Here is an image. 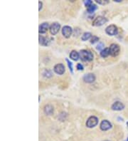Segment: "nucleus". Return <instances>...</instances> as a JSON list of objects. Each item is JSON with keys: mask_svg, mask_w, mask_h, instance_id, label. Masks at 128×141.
I'll use <instances>...</instances> for the list:
<instances>
[{"mask_svg": "<svg viewBox=\"0 0 128 141\" xmlns=\"http://www.w3.org/2000/svg\"><path fill=\"white\" fill-rule=\"evenodd\" d=\"M98 41H99V38L98 37L93 36V37L91 38V44H95V43H96L97 42H98Z\"/></svg>", "mask_w": 128, "mask_h": 141, "instance_id": "nucleus-19", "label": "nucleus"}, {"mask_svg": "<svg viewBox=\"0 0 128 141\" xmlns=\"http://www.w3.org/2000/svg\"><path fill=\"white\" fill-rule=\"evenodd\" d=\"M105 141H107V140H105Z\"/></svg>", "mask_w": 128, "mask_h": 141, "instance_id": "nucleus-29", "label": "nucleus"}, {"mask_svg": "<svg viewBox=\"0 0 128 141\" xmlns=\"http://www.w3.org/2000/svg\"><path fill=\"white\" fill-rule=\"evenodd\" d=\"M127 125H128V122H127Z\"/></svg>", "mask_w": 128, "mask_h": 141, "instance_id": "nucleus-28", "label": "nucleus"}, {"mask_svg": "<svg viewBox=\"0 0 128 141\" xmlns=\"http://www.w3.org/2000/svg\"><path fill=\"white\" fill-rule=\"evenodd\" d=\"M107 21V20L106 18L103 17H98L97 18H95V19L93 22V26H102L104 24H105Z\"/></svg>", "mask_w": 128, "mask_h": 141, "instance_id": "nucleus-5", "label": "nucleus"}, {"mask_svg": "<svg viewBox=\"0 0 128 141\" xmlns=\"http://www.w3.org/2000/svg\"><path fill=\"white\" fill-rule=\"evenodd\" d=\"M98 123V118L95 116L90 117L86 122V126L88 128H93Z\"/></svg>", "mask_w": 128, "mask_h": 141, "instance_id": "nucleus-3", "label": "nucleus"}, {"mask_svg": "<svg viewBox=\"0 0 128 141\" xmlns=\"http://www.w3.org/2000/svg\"><path fill=\"white\" fill-rule=\"evenodd\" d=\"M38 4H39V8H38V10L40 11V10H41V9L42 8V2H38Z\"/></svg>", "mask_w": 128, "mask_h": 141, "instance_id": "nucleus-26", "label": "nucleus"}, {"mask_svg": "<svg viewBox=\"0 0 128 141\" xmlns=\"http://www.w3.org/2000/svg\"><path fill=\"white\" fill-rule=\"evenodd\" d=\"M77 68H78V70H83V66L81 64V63H78V64L77 65Z\"/></svg>", "mask_w": 128, "mask_h": 141, "instance_id": "nucleus-25", "label": "nucleus"}, {"mask_svg": "<svg viewBox=\"0 0 128 141\" xmlns=\"http://www.w3.org/2000/svg\"><path fill=\"white\" fill-rule=\"evenodd\" d=\"M98 4H107L108 3V1H103V0H97L96 1Z\"/></svg>", "mask_w": 128, "mask_h": 141, "instance_id": "nucleus-23", "label": "nucleus"}, {"mask_svg": "<svg viewBox=\"0 0 128 141\" xmlns=\"http://www.w3.org/2000/svg\"><path fill=\"white\" fill-rule=\"evenodd\" d=\"M125 141H128V138H127V140H125Z\"/></svg>", "mask_w": 128, "mask_h": 141, "instance_id": "nucleus-27", "label": "nucleus"}, {"mask_svg": "<svg viewBox=\"0 0 128 141\" xmlns=\"http://www.w3.org/2000/svg\"><path fill=\"white\" fill-rule=\"evenodd\" d=\"M96 9H97V6L95 5V4H92V5H91L90 7H88L87 8V11H88V13H91H91L94 12Z\"/></svg>", "mask_w": 128, "mask_h": 141, "instance_id": "nucleus-17", "label": "nucleus"}, {"mask_svg": "<svg viewBox=\"0 0 128 141\" xmlns=\"http://www.w3.org/2000/svg\"><path fill=\"white\" fill-rule=\"evenodd\" d=\"M80 58L83 61H91L93 59V55L91 51L87 50H82L80 51Z\"/></svg>", "mask_w": 128, "mask_h": 141, "instance_id": "nucleus-1", "label": "nucleus"}, {"mask_svg": "<svg viewBox=\"0 0 128 141\" xmlns=\"http://www.w3.org/2000/svg\"><path fill=\"white\" fill-rule=\"evenodd\" d=\"M117 31H118V29L115 25H110L105 29V32L110 36H115L117 33Z\"/></svg>", "mask_w": 128, "mask_h": 141, "instance_id": "nucleus-4", "label": "nucleus"}, {"mask_svg": "<svg viewBox=\"0 0 128 141\" xmlns=\"http://www.w3.org/2000/svg\"><path fill=\"white\" fill-rule=\"evenodd\" d=\"M100 129L103 131H105V130H107L111 128L112 125L111 123L107 120H104L101 122L100 123Z\"/></svg>", "mask_w": 128, "mask_h": 141, "instance_id": "nucleus-9", "label": "nucleus"}, {"mask_svg": "<svg viewBox=\"0 0 128 141\" xmlns=\"http://www.w3.org/2000/svg\"><path fill=\"white\" fill-rule=\"evenodd\" d=\"M110 55V50L108 48H106L105 49L102 50L100 52V56L103 58H106L107 56H108Z\"/></svg>", "mask_w": 128, "mask_h": 141, "instance_id": "nucleus-16", "label": "nucleus"}, {"mask_svg": "<svg viewBox=\"0 0 128 141\" xmlns=\"http://www.w3.org/2000/svg\"><path fill=\"white\" fill-rule=\"evenodd\" d=\"M84 4L87 7V8H88V7H90L91 5L93 4V2H92V1H91V0H87V1L84 2Z\"/></svg>", "mask_w": 128, "mask_h": 141, "instance_id": "nucleus-21", "label": "nucleus"}, {"mask_svg": "<svg viewBox=\"0 0 128 141\" xmlns=\"http://www.w3.org/2000/svg\"><path fill=\"white\" fill-rule=\"evenodd\" d=\"M66 61L68 63V67H69V68H70L71 73H73V64H72V63L70 62L68 59H66Z\"/></svg>", "mask_w": 128, "mask_h": 141, "instance_id": "nucleus-20", "label": "nucleus"}, {"mask_svg": "<svg viewBox=\"0 0 128 141\" xmlns=\"http://www.w3.org/2000/svg\"><path fill=\"white\" fill-rule=\"evenodd\" d=\"M49 24L48 23H43L39 26V33H44L47 31V30L49 29Z\"/></svg>", "mask_w": 128, "mask_h": 141, "instance_id": "nucleus-12", "label": "nucleus"}, {"mask_svg": "<svg viewBox=\"0 0 128 141\" xmlns=\"http://www.w3.org/2000/svg\"><path fill=\"white\" fill-rule=\"evenodd\" d=\"M104 47V44L103 43H99L98 45L97 46V49L98 50H101Z\"/></svg>", "mask_w": 128, "mask_h": 141, "instance_id": "nucleus-24", "label": "nucleus"}, {"mask_svg": "<svg viewBox=\"0 0 128 141\" xmlns=\"http://www.w3.org/2000/svg\"><path fill=\"white\" fill-rule=\"evenodd\" d=\"M44 75L46 76V77H51V72L50 71V70H45V72L44 73Z\"/></svg>", "mask_w": 128, "mask_h": 141, "instance_id": "nucleus-22", "label": "nucleus"}, {"mask_svg": "<svg viewBox=\"0 0 128 141\" xmlns=\"http://www.w3.org/2000/svg\"><path fill=\"white\" fill-rule=\"evenodd\" d=\"M124 108V104L121 103L120 101H117L115 103L112 104V109L114 111H122Z\"/></svg>", "mask_w": 128, "mask_h": 141, "instance_id": "nucleus-11", "label": "nucleus"}, {"mask_svg": "<svg viewBox=\"0 0 128 141\" xmlns=\"http://www.w3.org/2000/svg\"><path fill=\"white\" fill-rule=\"evenodd\" d=\"M95 80V75L93 74H88L83 76V81L86 83H93Z\"/></svg>", "mask_w": 128, "mask_h": 141, "instance_id": "nucleus-10", "label": "nucleus"}, {"mask_svg": "<svg viewBox=\"0 0 128 141\" xmlns=\"http://www.w3.org/2000/svg\"><path fill=\"white\" fill-rule=\"evenodd\" d=\"M109 50H110V54L112 56H116L120 53V48L119 45L115 44H112L110 46Z\"/></svg>", "mask_w": 128, "mask_h": 141, "instance_id": "nucleus-2", "label": "nucleus"}, {"mask_svg": "<svg viewBox=\"0 0 128 141\" xmlns=\"http://www.w3.org/2000/svg\"><path fill=\"white\" fill-rule=\"evenodd\" d=\"M72 31H73V30L71 29V27L69 26H63V28L62 29L63 35L66 38L70 37V35L72 34Z\"/></svg>", "mask_w": 128, "mask_h": 141, "instance_id": "nucleus-8", "label": "nucleus"}, {"mask_svg": "<svg viewBox=\"0 0 128 141\" xmlns=\"http://www.w3.org/2000/svg\"><path fill=\"white\" fill-rule=\"evenodd\" d=\"M70 58L73 61H78L80 58V54L76 51H72L70 54Z\"/></svg>", "mask_w": 128, "mask_h": 141, "instance_id": "nucleus-14", "label": "nucleus"}, {"mask_svg": "<svg viewBox=\"0 0 128 141\" xmlns=\"http://www.w3.org/2000/svg\"><path fill=\"white\" fill-rule=\"evenodd\" d=\"M49 41L47 38L39 36V43H40V44L44 45V46H47L49 44Z\"/></svg>", "mask_w": 128, "mask_h": 141, "instance_id": "nucleus-15", "label": "nucleus"}, {"mask_svg": "<svg viewBox=\"0 0 128 141\" xmlns=\"http://www.w3.org/2000/svg\"><path fill=\"white\" fill-rule=\"evenodd\" d=\"M60 28H61V25L59 24L58 23L55 22V23H54L53 24L50 26V32H51V33L52 35H56V34L59 31Z\"/></svg>", "mask_w": 128, "mask_h": 141, "instance_id": "nucleus-6", "label": "nucleus"}, {"mask_svg": "<svg viewBox=\"0 0 128 141\" xmlns=\"http://www.w3.org/2000/svg\"><path fill=\"white\" fill-rule=\"evenodd\" d=\"M44 112L46 115L50 116L54 113V108L51 105H46L44 107Z\"/></svg>", "mask_w": 128, "mask_h": 141, "instance_id": "nucleus-13", "label": "nucleus"}, {"mask_svg": "<svg viewBox=\"0 0 128 141\" xmlns=\"http://www.w3.org/2000/svg\"><path fill=\"white\" fill-rule=\"evenodd\" d=\"M54 71L59 75H62L65 72V66L62 63H58L56 64L54 66Z\"/></svg>", "mask_w": 128, "mask_h": 141, "instance_id": "nucleus-7", "label": "nucleus"}, {"mask_svg": "<svg viewBox=\"0 0 128 141\" xmlns=\"http://www.w3.org/2000/svg\"><path fill=\"white\" fill-rule=\"evenodd\" d=\"M91 37H92V35H91V33L90 32H86V33H83V35L82 36L81 39H82L83 41H87L89 39H91Z\"/></svg>", "mask_w": 128, "mask_h": 141, "instance_id": "nucleus-18", "label": "nucleus"}]
</instances>
